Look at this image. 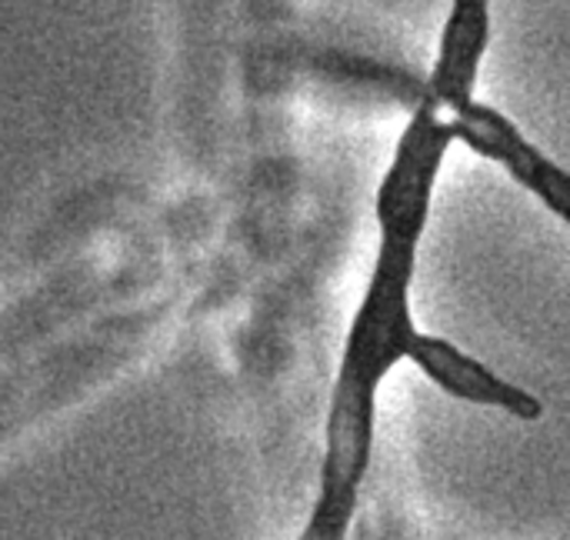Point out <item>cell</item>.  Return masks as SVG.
<instances>
[{
    "label": "cell",
    "instance_id": "277c9868",
    "mask_svg": "<svg viewBox=\"0 0 570 540\" xmlns=\"http://www.w3.org/2000/svg\"><path fill=\"white\" fill-rule=\"evenodd\" d=\"M484 47H487V0H454L441 37L438 67L431 87H427V97L438 108L460 111L470 101Z\"/></svg>",
    "mask_w": 570,
    "mask_h": 540
},
{
    "label": "cell",
    "instance_id": "6da1fadb",
    "mask_svg": "<svg viewBox=\"0 0 570 540\" xmlns=\"http://www.w3.org/2000/svg\"><path fill=\"white\" fill-rule=\"evenodd\" d=\"M377 221L384 240H380V258L367 298L347 337L334 404H330L327 417L320 498L311 524L297 540H344L370 461L377 384L394 367V361L410 354L417 340L407 287L414 277V254L427 214L410 204H388L377 208Z\"/></svg>",
    "mask_w": 570,
    "mask_h": 540
},
{
    "label": "cell",
    "instance_id": "7a4b0ae2",
    "mask_svg": "<svg viewBox=\"0 0 570 540\" xmlns=\"http://www.w3.org/2000/svg\"><path fill=\"white\" fill-rule=\"evenodd\" d=\"M451 130L470 151L504 164L510 177L517 184H524L531 193H537L557 217H567V174L557 164H550L537 147H531L520 137L504 114H497L487 104L467 101L460 111H454Z\"/></svg>",
    "mask_w": 570,
    "mask_h": 540
},
{
    "label": "cell",
    "instance_id": "3957f363",
    "mask_svg": "<svg viewBox=\"0 0 570 540\" xmlns=\"http://www.w3.org/2000/svg\"><path fill=\"white\" fill-rule=\"evenodd\" d=\"M407 357L417 364L420 374H427L444 390V394H451L457 401L478 404V407H501L520 420H537L544 414V404L534 394L501 380L491 367L467 357L444 337L417 334Z\"/></svg>",
    "mask_w": 570,
    "mask_h": 540
}]
</instances>
